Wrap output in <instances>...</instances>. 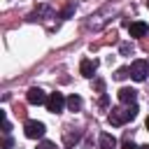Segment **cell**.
I'll return each mask as SVG.
<instances>
[{
    "label": "cell",
    "mask_w": 149,
    "mask_h": 149,
    "mask_svg": "<svg viewBox=\"0 0 149 149\" xmlns=\"http://www.w3.org/2000/svg\"><path fill=\"white\" fill-rule=\"evenodd\" d=\"M130 49H133V47H130V44H121V54H128V51H130Z\"/></svg>",
    "instance_id": "obj_17"
},
{
    "label": "cell",
    "mask_w": 149,
    "mask_h": 149,
    "mask_svg": "<svg viewBox=\"0 0 149 149\" xmlns=\"http://www.w3.org/2000/svg\"><path fill=\"white\" fill-rule=\"evenodd\" d=\"M147 5H149V0H147Z\"/></svg>",
    "instance_id": "obj_20"
},
{
    "label": "cell",
    "mask_w": 149,
    "mask_h": 149,
    "mask_svg": "<svg viewBox=\"0 0 149 149\" xmlns=\"http://www.w3.org/2000/svg\"><path fill=\"white\" fill-rule=\"evenodd\" d=\"M12 144H14V142H12V137H9V135H5V137H2V149H9Z\"/></svg>",
    "instance_id": "obj_16"
},
{
    "label": "cell",
    "mask_w": 149,
    "mask_h": 149,
    "mask_svg": "<svg viewBox=\"0 0 149 149\" xmlns=\"http://www.w3.org/2000/svg\"><path fill=\"white\" fill-rule=\"evenodd\" d=\"M135 95H137V91H135V88H128V86L119 91V100H121L123 105H130V102H135Z\"/></svg>",
    "instance_id": "obj_8"
},
{
    "label": "cell",
    "mask_w": 149,
    "mask_h": 149,
    "mask_svg": "<svg viewBox=\"0 0 149 149\" xmlns=\"http://www.w3.org/2000/svg\"><path fill=\"white\" fill-rule=\"evenodd\" d=\"M95 70H98V61H95V58H93V61H91V58H84L81 65H79V72H81L84 77H93Z\"/></svg>",
    "instance_id": "obj_7"
},
{
    "label": "cell",
    "mask_w": 149,
    "mask_h": 149,
    "mask_svg": "<svg viewBox=\"0 0 149 149\" xmlns=\"http://www.w3.org/2000/svg\"><path fill=\"white\" fill-rule=\"evenodd\" d=\"M23 133H26V137H30V140H40V137L44 135V123H42V121H35V119H28V121L23 123Z\"/></svg>",
    "instance_id": "obj_2"
},
{
    "label": "cell",
    "mask_w": 149,
    "mask_h": 149,
    "mask_svg": "<svg viewBox=\"0 0 149 149\" xmlns=\"http://www.w3.org/2000/svg\"><path fill=\"white\" fill-rule=\"evenodd\" d=\"M121 149H140V147H137V144H133V140H123Z\"/></svg>",
    "instance_id": "obj_15"
},
{
    "label": "cell",
    "mask_w": 149,
    "mask_h": 149,
    "mask_svg": "<svg viewBox=\"0 0 149 149\" xmlns=\"http://www.w3.org/2000/svg\"><path fill=\"white\" fill-rule=\"evenodd\" d=\"M144 126H147V130H149V116H147V121H144Z\"/></svg>",
    "instance_id": "obj_18"
},
{
    "label": "cell",
    "mask_w": 149,
    "mask_h": 149,
    "mask_svg": "<svg viewBox=\"0 0 149 149\" xmlns=\"http://www.w3.org/2000/svg\"><path fill=\"white\" fill-rule=\"evenodd\" d=\"M26 98H28V102H30V105H44L49 95H44V91H42V88L33 86V88H28V95H26Z\"/></svg>",
    "instance_id": "obj_5"
},
{
    "label": "cell",
    "mask_w": 149,
    "mask_h": 149,
    "mask_svg": "<svg viewBox=\"0 0 149 149\" xmlns=\"http://www.w3.org/2000/svg\"><path fill=\"white\" fill-rule=\"evenodd\" d=\"M140 149H149V144H144V147H140Z\"/></svg>",
    "instance_id": "obj_19"
},
{
    "label": "cell",
    "mask_w": 149,
    "mask_h": 149,
    "mask_svg": "<svg viewBox=\"0 0 149 149\" xmlns=\"http://www.w3.org/2000/svg\"><path fill=\"white\" fill-rule=\"evenodd\" d=\"M65 100L68 98H63V93H49V98H47V109L49 112H54V114H58V112H63V107H65Z\"/></svg>",
    "instance_id": "obj_4"
},
{
    "label": "cell",
    "mask_w": 149,
    "mask_h": 149,
    "mask_svg": "<svg viewBox=\"0 0 149 149\" xmlns=\"http://www.w3.org/2000/svg\"><path fill=\"white\" fill-rule=\"evenodd\" d=\"M37 149H56V144H54V142H49V140H42V142L37 144Z\"/></svg>",
    "instance_id": "obj_13"
},
{
    "label": "cell",
    "mask_w": 149,
    "mask_h": 149,
    "mask_svg": "<svg viewBox=\"0 0 149 149\" xmlns=\"http://www.w3.org/2000/svg\"><path fill=\"white\" fill-rule=\"evenodd\" d=\"M116 147V140H114V135H109V133H102L100 135V149H114Z\"/></svg>",
    "instance_id": "obj_9"
},
{
    "label": "cell",
    "mask_w": 149,
    "mask_h": 149,
    "mask_svg": "<svg viewBox=\"0 0 149 149\" xmlns=\"http://www.w3.org/2000/svg\"><path fill=\"white\" fill-rule=\"evenodd\" d=\"M63 135H65V144H68V147H72V144L79 140V130H74V128H65Z\"/></svg>",
    "instance_id": "obj_11"
},
{
    "label": "cell",
    "mask_w": 149,
    "mask_h": 149,
    "mask_svg": "<svg viewBox=\"0 0 149 149\" xmlns=\"http://www.w3.org/2000/svg\"><path fill=\"white\" fill-rule=\"evenodd\" d=\"M93 86H95V91H98V93H102V91H105V81H102V79H95V81H93Z\"/></svg>",
    "instance_id": "obj_14"
},
{
    "label": "cell",
    "mask_w": 149,
    "mask_h": 149,
    "mask_svg": "<svg viewBox=\"0 0 149 149\" xmlns=\"http://www.w3.org/2000/svg\"><path fill=\"white\" fill-rule=\"evenodd\" d=\"M147 74H149V63H147L144 58H137V61L130 65V77H133L135 81H144Z\"/></svg>",
    "instance_id": "obj_3"
},
{
    "label": "cell",
    "mask_w": 149,
    "mask_h": 149,
    "mask_svg": "<svg viewBox=\"0 0 149 149\" xmlns=\"http://www.w3.org/2000/svg\"><path fill=\"white\" fill-rule=\"evenodd\" d=\"M128 33H130V37H144L149 33V26L144 21H133V23H128Z\"/></svg>",
    "instance_id": "obj_6"
},
{
    "label": "cell",
    "mask_w": 149,
    "mask_h": 149,
    "mask_svg": "<svg viewBox=\"0 0 149 149\" xmlns=\"http://www.w3.org/2000/svg\"><path fill=\"white\" fill-rule=\"evenodd\" d=\"M135 116H137V105L130 102V105H126V107H114V109L109 112L107 121H109L112 126H123L126 121H133Z\"/></svg>",
    "instance_id": "obj_1"
},
{
    "label": "cell",
    "mask_w": 149,
    "mask_h": 149,
    "mask_svg": "<svg viewBox=\"0 0 149 149\" xmlns=\"http://www.w3.org/2000/svg\"><path fill=\"white\" fill-rule=\"evenodd\" d=\"M128 74H130V68H119L116 74H114V79H126Z\"/></svg>",
    "instance_id": "obj_12"
},
{
    "label": "cell",
    "mask_w": 149,
    "mask_h": 149,
    "mask_svg": "<svg viewBox=\"0 0 149 149\" xmlns=\"http://www.w3.org/2000/svg\"><path fill=\"white\" fill-rule=\"evenodd\" d=\"M65 105H68V109H70V112H79V109H81V98L72 93V95L65 100Z\"/></svg>",
    "instance_id": "obj_10"
}]
</instances>
